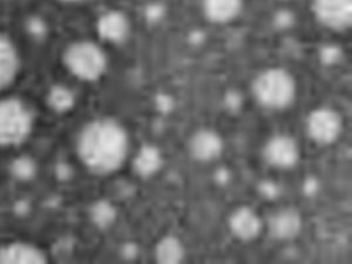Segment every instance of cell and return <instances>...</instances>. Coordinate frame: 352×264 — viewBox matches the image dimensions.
Listing matches in <instances>:
<instances>
[{"label":"cell","instance_id":"obj_1","mask_svg":"<svg viewBox=\"0 0 352 264\" xmlns=\"http://www.w3.org/2000/svg\"><path fill=\"white\" fill-rule=\"evenodd\" d=\"M85 166L96 174H109L124 164L129 138L124 127L111 119H98L85 126L78 140Z\"/></svg>","mask_w":352,"mask_h":264},{"label":"cell","instance_id":"obj_2","mask_svg":"<svg viewBox=\"0 0 352 264\" xmlns=\"http://www.w3.org/2000/svg\"><path fill=\"white\" fill-rule=\"evenodd\" d=\"M252 93L258 104L268 109L282 111L296 98V81L283 68H269L252 82Z\"/></svg>","mask_w":352,"mask_h":264},{"label":"cell","instance_id":"obj_3","mask_svg":"<svg viewBox=\"0 0 352 264\" xmlns=\"http://www.w3.org/2000/svg\"><path fill=\"white\" fill-rule=\"evenodd\" d=\"M64 61L68 71L84 81L98 80L107 67L106 54L92 41H76L69 45Z\"/></svg>","mask_w":352,"mask_h":264},{"label":"cell","instance_id":"obj_4","mask_svg":"<svg viewBox=\"0 0 352 264\" xmlns=\"http://www.w3.org/2000/svg\"><path fill=\"white\" fill-rule=\"evenodd\" d=\"M32 113L23 101H0V146L19 144L32 129Z\"/></svg>","mask_w":352,"mask_h":264},{"label":"cell","instance_id":"obj_5","mask_svg":"<svg viewBox=\"0 0 352 264\" xmlns=\"http://www.w3.org/2000/svg\"><path fill=\"white\" fill-rule=\"evenodd\" d=\"M342 116L335 109L320 107L312 111L307 120V129L312 140L320 144H331L342 133Z\"/></svg>","mask_w":352,"mask_h":264},{"label":"cell","instance_id":"obj_6","mask_svg":"<svg viewBox=\"0 0 352 264\" xmlns=\"http://www.w3.org/2000/svg\"><path fill=\"white\" fill-rule=\"evenodd\" d=\"M312 12L320 24L337 32L351 28L352 0H312Z\"/></svg>","mask_w":352,"mask_h":264},{"label":"cell","instance_id":"obj_7","mask_svg":"<svg viewBox=\"0 0 352 264\" xmlns=\"http://www.w3.org/2000/svg\"><path fill=\"white\" fill-rule=\"evenodd\" d=\"M264 160L272 167L290 168L300 159L296 140L288 135H277L267 142L263 151Z\"/></svg>","mask_w":352,"mask_h":264},{"label":"cell","instance_id":"obj_8","mask_svg":"<svg viewBox=\"0 0 352 264\" xmlns=\"http://www.w3.org/2000/svg\"><path fill=\"white\" fill-rule=\"evenodd\" d=\"M223 151V141L212 129L197 131L189 140V152L199 161H212L221 155Z\"/></svg>","mask_w":352,"mask_h":264},{"label":"cell","instance_id":"obj_9","mask_svg":"<svg viewBox=\"0 0 352 264\" xmlns=\"http://www.w3.org/2000/svg\"><path fill=\"white\" fill-rule=\"evenodd\" d=\"M229 228L237 239L252 241L260 235L262 222L254 210L248 207H241L232 212L229 219Z\"/></svg>","mask_w":352,"mask_h":264},{"label":"cell","instance_id":"obj_10","mask_svg":"<svg viewBox=\"0 0 352 264\" xmlns=\"http://www.w3.org/2000/svg\"><path fill=\"white\" fill-rule=\"evenodd\" d=\"M300 229L302 219L295 209H283L269 221V232L276 240H292L298 236Z\"/></svg>","mask_w":352,"mask_h":264},{"label":"cell","instance_id":"obj_11","mask_svg":"<svg viewBox=\"0 0 352 264\" xmlns=\"http://www.w3.org/2000/svg\"><path fill=\"white\" fill-rule=\"evenodd\" d=\"M21 68V59L16 46L0 33V91L16 79Z\"/></svg>","mask_w":352,"mask_h":264},{"label":"cell","instance_id":"obj_12","mask_svg":"<svg viewBox=\"0 0 352 264\" xmlns=\"http://www.w3.org/2000/svg\"><path fill=\"white\" fill-rule=\"evenodd\" d=\"M206 18L214 24L234 21L243 8V0H202Z\"/></svg>","mask_w":352,"mask_h":264},{"label":"cell","instance_id":"obj_13","mask_svg":"<svg viewBox=\"0 0 352 264\" xmlns=\"http://www.w3.org/2000/svg\"><path fill=\"white\" fill-rule=\"evenodd\" d=\"M98 32L104 41L121 43L129 36V19L124 13L118 11L104 13L98 21Z\"/></svg>","mask_w":352,"mask_h":264},{"label":"cell","instance_id":"obj_14","mask_svg":"<svg viewBox=\"0 0 352 264\" xmlns=\"http://www.w3.org/2000/svg\"><path fill=\"white\" fill-rule=\"evenodd\" d=\"M46 257L32 244L16 242L0 248V263H45Z\"/></svg>","mask_w":352,"mask_h":264},{"label":"cell","instance_id":"obj_15","mask_svg":"<svg viewBox=\"0 0 352 264\" xmlns=\"http://www.w3.org/2000/svg\"><path fill=\"white\" fill-rule=\"evenodd\" d=\"M155 257L159 263H180L184 257V245L176 237H164L156 245Z\"/></svg>","mask_w":352,"mask_h":264},{"label":"cell","instance_id":"obj_16","mask_svg":"<svg viewBox=\"0 0 352 264\" xmlns=\"http://www.w3.org/2000/svg\"><path fill=\"white\" fill-rule=\"evenodd\" d=\"M162 164L161 154L155 147L147 146L141 149L134 161V167L136 172L141 176H149L157 172Z\"/></svg>","mask_w":352,"mask_h":264},{"label":"cell","instance_id":"obj_17","mask_svg":"<svg viewBox=\"0 0 352 264\" xmlns=\"http://www.w3.org/2000/svg\"><path fill=\"white\" fill-rule=\"evenodd\" d=\"M48 104L56 112L64 113L72 109L74 104V96L68 88L56 86L48 94Z\"/></svg>","mask_w":352,"mask_h":264},{"label":"cell","instance_id":"obj_18","mask_svg":"<svg viewBox=\"0 0 352 264\" xmlns=\"http://www.w3.org/2000/svg\"><path fill=\"white\" fill-rule=\"evenodd\" d=\"M92 217L96 224L101 228H106L116 220V210L109 202H99L93 208Z\"/></svg>","mask_w":352,"mask_h":264},{"label":"cell","instance_id":"obj_19","mask_svg":"<svg viewBox=\"0 0 352 264\" xmlns=\"http://www.w3.org/2000/svg\"><path fill=\"white\" fill-rule=\"evenodd\" d=\"M13 172L16 174V177H19L21 180H28L36 172V167L30 159L21 157L13 164Z\"/></svg>","mask_w":352,"mask_h":264},{"label":"cell","instance_id":"obj_20","mask_svg":"<svg viewBox=\"0 0 352 264\" xmlns=\"http://www.w3.org/2000/svg\"><path fill=\"white\" fill-rule=\"evenodd\" d=\"M342 51L337 46H325L320 51V60L324 64L332 65L340 60Z\"/></svg>","mask_w":352,"mask_h":264},{"label":"cell","instance_id":"obj_21","mask_svg":"<svg viewBox=\"0 0 352 264\" xmlns=\"http://www.w3.org/2000/svg\"><path fill=\"white\" fill-rule=\"evenodd\" d=\"M164 10L161 5L154 4L149 5L147 10H146V16L149 21H160L161 18L164 16Z\"/></svg>","mask_w":352,"mask_h":264},{"label":"cell","instance_id":"obj_22","mask_svg":"<svg viewBox=\"0 0 352 264\" xmlns=\"http://www.w3.org/2000/svg\"><path fill=\"white\" fill-rule=\"evenodd\" d=\"M260 189L264 197H267L268 199H276L277 195H278V188L275 184H270V182H265V184H262Z\"/></svg>","mask_w":352,"mask_h":264},{"label":"cell","instance_id":"obj_23","mask_svg":"<svg viewBox=\"0 0 352 264\" xmlns=\"http://www.w3.org/2000/svg\"><path fill=\"white\" fill-rule=\"evenodd\" d=\"M292 16L288 12H282L277 16V24L280 25V28H287L289 24H292Z\"/></svg>","mask_w":352,"mask_h":264},{"label":"cell","instance_id":"obj_24","mask_svg":"<svg viewBox=\"0 0 352 264\" xmlns=\"http://www.w3.org/2000/svg\"><path fill=\"white\" fill-rule=\"evenodd\" d=\"M316 181L312 180L311 179V180H308L307 182H305V190L307 194H310V195H311V194H314V192H316Z\"/></svg>","mask_w":352,"mask_h":264},{"label":"cell","instance_id":"obj_25","mask_svg":"<svg viewBox=\"0 0 352 264\" xmlns=\"http://www.w3.org/2000/svg\"><path fill=\"white\" fill-rule=\"evenodd\" d=\"M61 1H65V3H78V1H81V0H61Z\"/></svg>","mask_w":352,"mask_h":264}]
</instances>
